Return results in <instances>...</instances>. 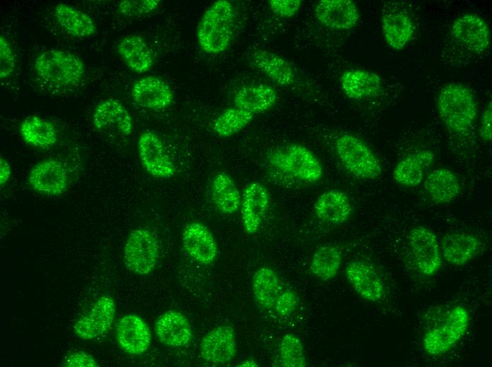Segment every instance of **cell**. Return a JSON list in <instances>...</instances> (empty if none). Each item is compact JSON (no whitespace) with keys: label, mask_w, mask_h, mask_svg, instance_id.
I'll use <instances>...</instances> for the list:
<instances>
[{"label":"cell","mask_w":492,"mask_h":367,"mask_svg":"<svg viewBox=\"0 0 492 367\" xmlns=\"http://www.w3.org/2000/svg\"><path fill=\"white\" fill-rule=\"evenodd\" d=\"M117 51L126 65L136 73H145L153 66L152 53L146 41L139 35L125 36L119 42Z\"/></svg>","instance_id":"obj_30"},{"label":"cell","mask_w":492,"mask_h":367,"mask_svg":"<svg viewBox=\"0 0 492 367\" xmlns=\"http://www.w3.org/2000/svg\"><path fill=\"white\" fill-rule=\"evenodd\" d=\"M279 358L282 366L305 367L306 357L301 340L295 335H285L280 343Z\"/></svg>","instance_id":"obj_37"},{"label":"cell","mask_w":492,"mask_h":367,"mask_svg":"<svg viewBox=\"0 0 492 367\" xmlns=\"http://www.w3.org/2000/svg\"><path fill=\"white\" fill-rule=\"evenodd\" d=\"M302 4L300 0H270L269 6L272 12L281 18H291L299 11Z\"/></svg>","instance_id":"obj_40"},{"label":"cell","mask_w":492,"mask_h":367,"mask_svg":"<svg viewBox=\"0 0 492 367\" xmlns=\"http://www.w3.org/2000/svg\"><path fill=\"white\" fill-rule=\"evenodd\" d=\"M93 124L99 131L117 130L124 136L131 134L133 129L131 117L119 101L107 99L96 106L93 114Z\"/></svg>","instance_id":"obj_22"},{"label":"cell","mask_w":492,"mask_h":367,"mask_svg":"<svg viewBox=\"0 0 492 367\" xmlns=\"http://www.w3.org/2000/svg\"><path fill=\"white\" fill-rule=\"evenodd\" d=\"M115 313L112 298L103 296L97 300L90 310L74 325L76 336L89 340L102 335L110 328Z\"/></svg>","instance_id":"obj_12"},{"label":"cell","mask_w":492,"mask_h":367,"mask_svg":"<svg viewBox=\"0 0 492 367\" xmlns=\"http://www.w3.org/2000/svg\"><path fill=\"white\" fill-rule=\"evenodd\" d=\"M315 16L327 28L346 30L357 24L359 11L351 0H321L315 5Z\"/></svg>","instance_id":"obj_15"},{"label":"cell","mask_w":492,"mask_h":367,"mask_svg":"<svg viewBox=\"0 0 492 367\" xmlns=\"http://www.w3.org/2000/svg\"><path fill=\"white\" fill-rule=\"evenodd\" d=\"M138 151L143 167L153 176L167 179L174 174V164L162 140L155 133H141L138 140Z\"/></svg>","instance_id":"obj_11"},{"label":"cell","mask_w":492,"mask_h":367,"mask_svg":"<svg viewBox=\"0 0 492 367\" xmlns=\"http://www.w3.org/2000/svg\"><path fill=\"white\" fill-rule=\"evenodd\" d=\"M54 16L63 30L74 37L88 38L96 32V25L89 15L66 4H57Z\"/></svg>","instance_id":"obj_31"},{"label":"cell","mask_w":492,"mask_h":367,"mask_svg":"<svg viewBox=\"0 0 492 367\" xmlns=\"http://www.w3.org/2000/svg\"><path fill=\"white\" fill-rule=\"evenodd\" d=\"M237 345L234 329L230 325H221L208 332L200 344L201 356L213 363L230 362L235 356Z\"/></svg>","instance_id":"obj_16"},{"label":"cell","mask_w":492,"mask_h":367,"mask_svg":"<svg viewBox=\"0 0 492 367\" xmlns=\"http://www.w3.org/2000/svg\"><path fill=\"white\" fill-rule=\"evenodd\" d=\"M344 93L353 100H363L377 96L382 91L381 78L373 71L351 69L344 72L340 78Z\"/></svg>","instance_id":"obj_26"},{"label":"cell","mask_w":492,"mask_h":367,"mask_svg":"<svg viewBox=\"0 0 492 367\" xmlns=\"http://www.w3.org/2000/svg\"><path fill=\"white\" fill-rule=\"evenodd\" d=\"M131 95L138 105L155 110L168 107L173 100L170 85L162 78L153 76L139 79L132 87Z\"/></svg>","instance_id":"obj_18"},{"label":"cell","mask_w":492,"mask_h":367,"mask_svg":"<svg viewBox=\"0 0 492 367\" xmlns=\"http://www.w3.org/2000/svg\"><path fill=\"white\" fill-rule=\"evenodd\" d=\"M254 116V114L237 107L228 108L214 121L213 131L221 137L232 136L247 126Z\"/></svg>","instance_id":"obj_36"},{"label":"cell","mask_w":492,"mask_h":367,"mask_svg":"<svg viewBox=\"0 0 492 367\" xmlns=\"http://www.w3.org/2000/svg\"><path fill=\"white\" fill-rule=\"evenodd\" d=\"M423 186L430 198L440 204L450 203L462 191L458 177L446 168H438L431 172L425 179Z\"/></svg>","instance_id":"obj_29"},{"label":"cell","mask_w":492,"mask_h":367,"mask_svg":"<svg viewBox=\"0 0 492 367\" xmlns=\"http://www.w3.org/2000/svg\"><path fill=\"white\" fill-rule=\"evenodd\" d=\"M269 162L275 169L304 183H316L323 175L319 159L310 149L300 144H291L274 150Z\"/></svg>","instance_id":"obj_5"},{"label":"cell","mask_w":492,"mask_h":367,"mask_svg":"<svg viewBox=\"0 0 492 367\" xmlns=\"http://www.w3.org/2000/svg\"><path fill=\"white\" fill-rule=\"evenodd\" d=\"M437 109L443 123L457 133L470 128L477 116V105L472 92L458 83L448 84L440 90Z\"/></svg>","instance_id":"obj_2"},{"label":"cell","mask_w":492,"mask_h":367,"mask_svg":"<svg viewBox=\"0 0 492 367\" xmlns=\"http://www.w3.org/2000/svg\"><path fill=\"white\" fill-rule=\"evenodd\" d=\"M159 4V0H124L119 3L118 10L124 16L139 17L153 12Z\"/></svg>","instance_id":"obj_38"},{"label":"cell","mask_w":492,"mask_h":367,"mask_svg":"<svg viewBox=\"0 0 492 367\" xmlns=\"http://www.w3.org/2000/svg\"><path fill=\"white\" fill-rule=\"evenodd\" d=\"M16 61L13 50L7 39L0 37V78L9 77L16 68Z\"/></svg>","instance_id":"obj_39"},{"label":"cell","mask_w":492,"mask_h":367,"mask_svg":"<svg viewBox=\"0 0 492 367\" xmlns=\"http://www.w3.org/2000/svg\"><path fill=\"white\" fill-rule=\"evenodd\" d=\"M442 257L448 263L463 265L473 260L481 248V241L475 235L466 232L445 235L440 243Z\"/></svg>","instance_id":"obj_23"},{"label":"cell","mask_w":492,"mask_h":367,"mask_svg":"<svg viewBox=\"0 0 492 367\" xmlns=\"http://www.w3.org/2000/svg\"><path fill=\"white\" fill-rule=\"evenodd\" d=\"M64 366L69 367H95L97 362L91 356L83 351H74L65 359Z\"/></svg>","instance_id":"obj_41"},{"label":"cell","mask_w":492,"mask_h":367,"mask_svg":"<svg viewBox=\"0 0 492 367\" xmlns=\"http://www.w3.org/2000/svg\"><path fill=\"white\" fill-rule=\"evenodd\" d=\"M276 91L266 84H252L240 88L234 95L235 107L254 114L266 112L276 103Z\"/></svg>","instance_id":"obj_28"},{"label":"cell","mask_w":492,"mask_h":367,"mask_svg":"<svg viewBox=\"0 0 492 367\" xmlns=\"http://www.w3.org/2000/svg\"><path fill=\"white\" fill-rule=\"evenodd\" d=\"M435 160L434 153L422 150L404 157L393 170V179L399 184L407 187L418 186Z\"/></svg>","instance_id":"obj_24"},{"label":"cell","mask_w":492,"mask_h":367,"mask_svg":"<svg viewBox=\"0 0 492 367\" xmlns=\"http://www.w3.org/2000/svg\"><path fill=\"white\" fill-rule=\"evenodd\" d=\"M155 330L163 344L173 347L186 345L192 337L187 318L176 311H168L162 314L156 323Z\"/></svg>","instance_id":"obj_25"},{"label":"cell","mask_w":492,"mask_h":367,"mask_svg":"<svg viewBox=\"0 0 492 367\" xmlns=\"http://www.w3.org/2000/svg\"><path fill=\"white\" fill-rule=\"evenodd\" d=\"M158 255V243L152 232L136 229L130 233L124 247V261L129 270L139 275H147L156 266Z\"/></svg>","instance_id":"obj_8"},{"label":"cell","mask_w":492,"mask_h":367,"mask_svg":"<svg viewBox=\"0 0 492 367\" xmlns=\"http://www.w3.org/2000/svg\"><path fill=\"white\" fill-rule=\"evenodd\" d=\"M345 276L352 288L364 300L376 302L383 299V282L374 267L367 261L351 262L346 267Z\"/></svg>","instance_id":"obj_13"},{"label":"cell","mask_w":492,"mask_h":367,"mask_svg":"<svg viewBox=\"0 0 492 367\" xmlns=\"http://www.w3.org/2000/svg\"><path fill=\"white\" fill-rule=\"evenodd\" d=\"M250 64L281 86L288 87L295 81V71L281 56L264 49H253L249 54Z\"/></svg>","instance_id":"obj_21"},{"label":"cell","mask_w":492,"mask_h":367,"mask_svg":"<svg viewBox=\"0 0 492 367\" xmlns=\"http://www.w3.org/2000/svg\"><path fill=\"white\" fill-rule=\"evenodd\" d=\"M451 35L459 45L476 54L485 52L491 43L488 24L482 18L474 13L457 18L452 25Z\"/></svg>","instance_id":"obj_10"},{"label":"cell","mask_w":492,"mask_h":367,"mask_svg":"<svg viewBox=\"0 0 492 367\" xmlns=\"http://www.w3.org/2000/svg\"><path fill=\"white\" fill-rule=\"evenodd\" d=\"M20 132L26 143L36 148H49L57 140L54 126L39 116H30L24 119L20 124Z\"/></svg>","instance_id":"obj_34"},{"label":"cell","mask_w":492,"mask_h":367,"mask_svg":"<svg viewBox=\"0 0 492 367\" xmlns=\"http://www.w3.org/2000/svg\"><path fill=\"white\" fill-rule=\"evenodd\" d=\"M252 288L256 301L262 307L272 309L281 316L291 315L298 306L295 292L285 286L269 267H262L254 273Z\"/></svg>","instance_id":"obj_4"},{"label":"cell","mask_w":492,"mask_h":367,"mask_svg":"<svg viewBox=\"0 0 492 367\" xmlns=\"http://www.w3.org/2000/svg\"><path fill=\"white\" fill-rule=\"evenodd\" d=\"M335 150L344 167L353 176L371 180L382 174V165L371 148L361 138L350 133L335 140Z\"/></svg>","instance_id":"obj_6"},{"label":"cell","mask_w":492,"mask_h":367,"mask_svg":"<svg viewBox=\"0 0 492 367\" xmlns=\"http://www.w3.org/2000/svg\"><path fill=\"white\" fill-rule=\"evenodd\" d=\"M213 203L223 214L231 215L238 211L241 206V196L232 178L221 172L213 179L211 184Z\"/></svg>","instance_id":"obj_33"},{"label":"cell","mask_w":492,"mask_h":367,"mask_svg":"<svg viewBox=\"0 0 492 367\" xmlns=\"http://www.w3.org/2000/svg\"><path fill=\"white\" fill-rule=\"evenodd\" d=\"M234 28V9L227 0L213 2L203 14L198 25L197 37L206 53L219 54L230 44Z\"/></svg>","instance_id":"obj_1"},{"label":"cell","mask_w":492,"mask_h":367,"mask_svg":"<svg viewBox=\"0 0 492 367\" xmlns=\"http://www.w3.org/2000/svg\"><path fill=\"white\" fill-rule=\"evenodd\" d=\"M316 216L327 223L341 224L346 222L352 212L348 195L339 190H329L322 193L314 206Z\"/></svg>","instance_id":"obj_27"},{"label":"cell","mask_w":492,"mask_h":367,"mask_svg":"<svg viewBox=\"0 0 492 367\" xmlns=\"http://www.w3.org/2000/svg\"><path fill=\"white\" fill-rule=\"evenodd\" d=\"M116 337L120 347L127 353L139 355L151 344V332L147 324L137 315L129 314L120 319Z\"/></svg>","instance_id":"obj_19"},{"label":"cell","mask_w":492,"mask_h":367,"mask_svg":"<svg viewBox=\"0 0 492 367\" xmlns=\"http://www.w3.org/2000/svg\"><path fill=\"white\" fill-rule=\"evenodd\" d=\"M34 70L42 80L49 85L69 86L82 79L85 65L77 55L70 52L49 49L37 56Z\"/></svg>","instance_id":"obj_3"},{"label":"cell","mask_w":492,"mask_h":367,"mask_svg":"<svg viewBox=\"0 0 492 367\" xmlns=\"http://www.w3.org/2000/svg\"><path fill=\"white\" fill-rule=\"evenodd\" d=\"M341 261L342 254L338 248L334 246H322L313 254L310 263V270L317 278L328 281L336 275Z\"/></svg>","instance_id":"obj_35"},{"label":"cell","mask_w":492,"mask_h":367,"mask_svg":"<svg viewBox=\"0 0 492 367\" xmlns=\"http://www.w3.org/2000/svg\"><path fill=\"white\" fill-rule=\"evenodd\" d=\"M479 135L481 138L486 142H489L492 138V105L490 102L484 109L480 120Z\"/></svg>","instance_id":"obj_42"},{"label":"cell","mask_w":492,"mask_h":367,"mask_svg":"<svg viewBox=\"0 0 492 367\" xmlns=\"http://www.w3.org/2000/svg\"><path fill=\"white\" fill-rule=\"evenodd\" d=\"M470 322L468 311L462 306L452 307L442 322L423 336L425 351L431 356L445 354L455 347L467 332Z\"/></svg>","instance_id":"obj_7"},{"label":"cell","mask_w":492,"mask_h":367,"mask_svg":"<svg viewBox=\"0 0 492 367\" xmlns=\"http://www.w3.org/2000/svg\"><path fill=\"white\" fill-rule=\"evenodd\" d=\"M408 242L417 270L426 276L435 275L443 262L436 235L426 227H417L410 231Z\"/></svg>","instance_id":"obj_9"},{"label":"cell","mask_w":492,"mask_h":367,"mask_svg":"<svg viewBox=\"0 0 492 367\" xmlns=\"http://www.w3.org/2000/svg\"><path fill=\"white\" fill-rule=\"evenodd\" d=\"M382 30L388 46L399 50L403 49L412 38L414 26L407 14L402 11H393L383 15Z\"/></svg>","instance_id":"obj_32"},{"label":"cell","mask_w":492,"mask_h":367,"mask_svg":"<svg viewBox=\"0 0 492 367\" xmlns=\"http://www.w3.org/2000/svg\"><path fill=\"white\" fill-rule=\"evenodd\" d=\"M11 173V170L9 164L1 157L0 160V184L1 186L9 179Z\"/></svg>","instance_id":"obj_43"},{"label":"cell","mask_w":492,"mask_h":367,"mask_svg":"<svg viewBox=\"0 0 492 367\" xmlns=\"http://www.w3.org/2000/svg\"><path fill=\"white\" fill-rule=\"evenodd\" d=\"M238 366H258L257 363L252 359H247L240 363Z\"/></svg>","instance_id":"obj_44"},{"label":"cell","mask_w":492,"mask_h":367,"mask_svg":"<svg viewBox=\"0 0 492 367\" xmlns=\"http://www.w3.org/2000/svg\"><path fill=\"white\" fill-rule=\"evenodd\" d=\"M28 183L37 192L47 195H58L68 187L69 178L64 164L54 159L36 164L28 176Z\"/></svg>","instance_id":"obj_14"},{"label":"cell","mask_w":492,"mask_h":367,"mask_svg":"<svg viewBox=\"0 0 492 367\" xmlns=\"http://www.w3.org/2000/svg\"><path fill=\"white\" fill-rule=\"evenodd\" d=\"M182 243L187 253L201 264H210L216 258V240L208 228L200 222H194L185 226Z\"/></svg>","instance_id":"obj_20"},{"label":"cell","mask_w":492,"mask_h":367,"mask_svg":"<svg viewBox=\"0 0 492 367\" xmlns=\"http://www.w3.org/2000/svg\"><path fill=\"white\" fill-rule=\"evenodd\" d=\"M269 193L262 184L254 181L245 188L241 199V217L245 230L250 234L259 229L269 203Z\"/></svg>","instance_id":"obj_17"}]
</instances>
